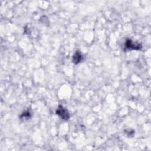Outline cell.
<instances>
[{"label": "cell", "mask_w": 151, "mask_h": 151, "mask_svg": "<svg viewBox=\"0 0 151 151\" xmlns=\"http://www.w3.org/2000/svg\"><path fill=\"white\" fill-rule=\"evenodd\" d=\"M124 47L127 50H140L142 48L141 44L133 42L130 39H127L126 40Z\"/></svg>", "instance_id": "obj_2"}, {"label": "cell", "mask_w": 151, "mask_h": 151, "mask_svg": "<svg viewBox=\"0 0 151 151\" xmlns=\"http://www.w3.org/2000/svg\"><path fill=\"white\" fill-rule=\"evenodd\" d=\"M83 58V57L80 51H77L73 56V62L74 63V64H77L82 61Z\"/></svg>", "instance_id": "obj_3"}, {"label": "cell", "mask_w": 151, "mask_h": 151, "mask_svg": "<svg viewBox=\"0 0 151 151\" xmlns=\"http://www.w3.org/2000/svg\"><path fill=\"white\" fill-rule=\"evenodd\" d=\"M55 113H56V114H58L61 119H64V120H68L69 118H70V114H69V113H68V110H67L65 108L63 107L62 106H61V105H60V106L58 107V108H57V109Z\"/></svg>", "instance_id": "obj_1"}, {"label": "cell", "mask_w": 151, "mask_h": 151, "mask_svg": "<svg viewBox=\"0 0 151 151\" xmlns=\"http://www.w3.org/2000/svg\"><path fill=\"white\" fill-rule=\"evenodd\" d=\"M31 117V113L28 110H27L22 113V114L20 116V119L24 120H28Z\"/></svg>", "instance_id": "obj_4"}]
</instances>
